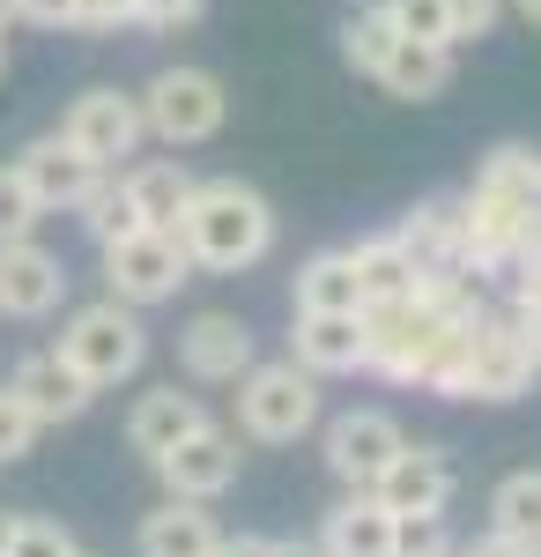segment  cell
Masks as SVG:
<instances>
[{
    "label": "cell",
    "mask_w": 541,
    "mask_h": 557,
    "mask_svg": "<svg viewBox=\"0 0 541 557\" xmlns=\"http://www.w3.org/2000/svg\"><path fill=\"white\" fill-rule=\"evenodd\" d=\"M0 75H8V45H0Z\"/></svg>",
    "instance_id": "obj_42"
},
{
    "label": "cell",
    "mask_w": 541,
    "mask_h": 557,
    "mask_svg": "<svg viewBox=\"0 0 541 557\" xmlns=\"http://www.w3.org/2000/svg\"><path fill=\"white\" fill-rule=\"evenodd\" d=\"M372 83L386 89V97H401V104H430V97H445V89H453V45L393 38V52L378 60Z\"/></svg>",
    "instance_id": "obj_17"
},
{
    "label": "cell",
    "mask_w": 541,
    "mask_h": 557,
    "mask_svg": "<svg viewBox=\"0 0 541 557\" xmlns=\"http://www.w3.org/2000/svg\"><path fill=\"white\" fill-rule=\"evenodd\" d=\"M349 268H356V283H364V305H393V298H416L423 290L416 260L401 253L393 231H386V238H356V246H349Z\"/></svg>",
    "instance_id": "obj_21"
},
{
    "label": "cell",
    "mask_w": 541,
    "mask_h": 557,
    "mask_svg": "<svg viewBox=\"0 0 541 557\" xmlns=\"http://www.w3.org/2000/svg\"><path fill=\"white\" fill-rule=\"evenodd\" d=\"M393 557H453L445 513H393Z\"/></svg>",
    "instance_id": "obj_27"
},
{
    "label": "cell",
    "mask_w": 541,
    "mask_h": 557,
    "mask_svg": "<svg viewBox=\"0 0 541 557\" xmlns=\"http://www.w3.org/2000/svg\"><path fill=\"white\" fill-rule=\"evenodd\" d=\"M8 23H15V8H8V0H0V30H8Z\"/></svg>",
    "instance_id": "obj_41"
},
{
    "label": "cell",
    "mask_w": 541,
    "mask_h": 557,
    "mask_svg": "<svg viewBox=\"0 0 541 557\" xmlns=\"http://www.w3.org/2000/svg\"><path fill=\"white\" fill-rule=\"evenodd\" d=\"M504 15V0H445V45H475L490 38Z\"/></svg>",
    "instance_id": "obj_31"
},
{
    "label": "cell",
    "mask_w": 541,
    "mask_h": 557,
    "mask_svg": "<svg viewBox=\"0 0 541 557\" xmlns=\"http://www.w3.org/2000/svg\"><path fill=\"white\" fill-rule=\"evenodd\" d=\"M297 312H364V283L349 268V246H327L297 268Z\"/></svg>",
    "instance_id": "obj_22"
},
{
    "label": "cell",
    "mask_w": 541,
    "mask_h": 557,
    "mask_svg": "<svg viewBox=\"0 0 541 557\" xmlns=\"http://www.w3.org/2000/svg\"><path fill=\"white\" fill-rule=\"evenodd\" d=\"M178 246L193 268H209V275H238L252 260H267L275 246V209H267V194L246 186V178H193V194H186V209H178Z\"/></svg>",
    "instance_id": "obj_1"
},
{
    "label": "cell",
    "mask_w": 541,
    "mask_h": 557,
    "mask_svg": "<svg viewBox=\"0 0 541 557\" xmlns=\"http://www.w3.org/2000/svg\"><path fill=\"white\" fill-rule=\"evenodd\" d=\"M386 23L401 38H423V45H445V0H378Z\"/></svg>",
    "instance_id": "obj_29"
},
{
    "label": "cell",
    "mask_w": 541,
    "mask_h": 557,
    "mask_svg": "<svg viewBox=\"0 0 541 557\" xmlns=\"http://www.w3.org/2000/svg\"><path fill=\"white\" fill-rule=\"evenodd\" d=\"M8 535H15V513H0V557H8Z\"/></svg>",
    "instance_id": "obj_39"
},
{
    "label": "cell",
    "mask_w": 541,
    "mask_h": 557,
    "mask_svg": "<svg viewBox=\"0 0 541 557\" xmlns=\"http://www.w3.org/2000/svg\"><path fill=\"white\" fill-rule=\"evenodd\" d=\"M453 483H460V469H453L445 446H401V454L372 475V498L386 513H445Z\"/></svg>",
    "instance_id": "obj_10"
},
{
    "label": "cell",
    "mask_w": 541,
    "mask_h": 557,
    "mask_svg": "<svg viewBox=\"0 0 541 557\" xmlns=\"http://www.w3.org/2000/svg\"><path fill=\"white\" fill-rule=\"evenodd\" d=\"M60 134L83 149L97 172H112L119 157H134L141 149V97H126V89H83L75 104H67V120H60Z\"/></svg>",
    "instance_id": "obj_7"
},
{
    "label": "cell",
    "mask_w": 541,
    "mask_h": 557,
    "mask_svg": "<svg viewBox=\"0 0 541 557\" xmlns=\"http://www.w3.org/2000/svg\"><path fill=\"white\" fill-rule=\"evenodd\" d=\"M534 343L519 327V312H482L475 327V364H467V401H519L534 386Z\"/></svg>",
    "instance_id": "obj_6"
},
{
    "label": "cell",
    "mask_w": 541,
    "mask_h": 557,
    "mask_svg": "<svg viewBox=\"0 0 541 557\" xmlns=\"http://www.w3.org/2000/svg\"><path fill=\"white\" fill-rule=\"evenodd\" d=\"M15 178L30 186V201H38L45 215H52V209H60V215L83 209L89 194L104 186V172L89 164V157L75 149V141H67V134H38V141H30V149L15 157Z\"/></svg>",
    "instance_id": "obj_8"
},
{
    "label": "cell",
    "mask_w": 541,
    "mask_h": 557,
    "mask_svg": "<svg viewBox=\"0 0 541 557\" xmlns=\"http://www.w3.org/2000/svg\"><path fill=\"white\" fill-rule=\"evenodd\" d=\"M201 424H209V409H201L193 394H178V386H156V394H141V401H134V417H126V446L156 461V454H171L186 431H201Z\"/></svg>",
    "instance_id": "obj_18"
},
{
    "label": "cell",
    "mask_w": 541,
    "mask_h": 557,
    "mask_svg": "<svg viewBox=\"0 0 541 557\" xmlns=\"http://www.w3.org/2000/svg\"><path fill=\"white\" fill-rule=\"evenodd\" d=\"M104 283L119 305H164L178 298V283H193V260L178 246V231H126L104 246Z\"/></svg>",
    "instance_id": "obj_5"
},
{
    "label": "cell",
    "mask_w": 541,
    "mask_h": 557,
    "mask_svg": "<svg viewBox=\"0 0 541 557\" xmlns=\"http://www.w3.org/2000/svg\"><path fill=\"white\" fill-rule=\"evenodd\" d=\"M230 120V97L209 67H164L156 83L141 89V127L171 141V149H193V141H215Z\"/></svg>",
    "instance_id": "obj_4"
},
{
    "label": "cell",
    "mask_w": 541,
    "mask_h": 557,
    "mask_svg": "<svg viewBox=\"0 0 541 557\" xmlns=\"http://www.w3.org/2000/svg\"><path fill=\"white\" fill-rule=\"evenodd\" d=\"M238 438L230 431H215V424H201V431H186L171 454H156V475H164V491L171 498H223L230 483H238Z\"/></svg>",
    "instance_id": "obj_9"
},
{
    "label": "cell",
    "mask_w": 541,
    "mask_h": 557,
    "mask_svg": "<svg viewBox=\"0 0 541 557\" xmlns=\"http://www.w3.org/2000/svg\"><path fill=\"white\" fill-rule=\"evenodd\" d=\"M215 557H275V543H267V535H223Z\"/></svg>",
    "instance_id": "obj_35"
},
{
    "label": "cell",
    "mask_w": 541,
    "mask_h": 557,
    "mask_svg": "<svg viewBox=\"0 0 541 557\" xmlns=\"http://www.w3.org/2000/svg\"><path fill=\"white\" fill-rule=\"evenodd\" d=\"M38 431L45 424L23 409V401H15V394H8V386H0V469H8V461H23V454L38 446Z\"/></svg>",
    "instance_id": "obj_32"
},
{
    "label": "cell",
    "mask_w": 541,
    "mask_h": 557,
    "mask_svg": "<svg viewBox=\"0 0 541 557\" xmlns=\"http://www.w3.org/2000/svg\"><path fill=\"white\" fill-rule=\"evenodd\" d=\"M60 357H67L89 386H119V380L141 372V357H149V327H141L134 305L97 298V305H83V312L60 327Z\"/></svg>",
    "instance_id": "obj_2"
},
{
    "label": "cell",
    "mask_w": 541,
    "mask_h": 557,
    "mask_svg": "<svg viewBox=\"0 0 541 557\" xmlns=\"http://www.w3.org/2000/svg\"><path fill=\"white\" fill-rule=\"evenodd\" d=\"M290 349H297L290 364H304L312 380L356 372V364H364V320H356V312H297Z\"/></svg>",
    "instance_id": "obj_16"
},
{
    "label": "cell",
    "mask_w": 541,
    "mask_h": 557,
    "mask_svg": "<svg viewBox=\"0 0 541 557\" xmlns=\"http://www.w3.org/2000/svg\"><path fill=\"white\" fill-rule=\"evenodd\" d=\"M215 543H223V528L201 498H171L141 520V557H215Z\"/></svg>",
    "instance_id": "obj_19"
},
{
    "label": "cell",
    "mask_w": 541,
    "mask_h": 557,
    "mask_svg": "<svg viewBox=\"0 0 541 557\" xmlns=\"http://www.w3.org/2000/svg\"><path fill=\"white\" fill-rule=\"evenodd\" d=\"M453 557H527V550H519L512 535H498V528H490L482 543H467V550H453Z\"/></svg>",
    "instance_id": "obj_36"
},
{
    "label": "cell",
    "mask_w": 541,
    "mask_h": 557,
    "mask_svg": "<svg viewBox=\"0 0 541 557\" xmlns=\"http://www.w3.org/2000/svg\"><path fill=\"white\" fill-rule=\"evenodd\" d=\"M238 424L260 446H290L319 424V380L304 364H246L238 380Z\"/></svg>",
    "instance_id": "obj_3"
},
{
    "label": "cell",
    "mask_w": 541,
    "mask_h": 557,
    "mask_svg": "<svg viewBox=\"0 0 541 557\" xmlns=\"http://www.w3.org/2000/svg\"><path fill=\"white\" fill-rule=\"evenodd\" d=\"M275 557H327L319 543H275Z\"/></svg>",
    "instance_id": "obj_38"
},
{
    "label": "cell",
    "mask_w": 541,
    "mask_h": 557,
    "mask_svg": "<svg viewBox=\"0 0 541 557\" xmlns=\"http://www.w3.org/2000/svg\"><path fill=\"white\" fill-rule=\"evenodd\" d=\"M319 550L327 557H393V513L378 506L372 491H356V498H341L319 528Z\"/></svg>",
    "instance_id": "obj_20"
},
{
    "label": "cell",
    "mask_w": 541,
    "mask_h": 557,
    "mask_svg": "<svg viewBox=\"0 0 541 557\" xmlns=\"http://www.w3.org/2000/svg\"><path fill=\"white\" fill-rule=\"evenodd\" d=\"M512 8H519V15H527V23H541V0H512Z\"/></svg>",
    "instance_id": "obj_40"
},
{
    "label": "cell",
    "mask_w": 541,
    "mask_h": 557,
    "mask_svg": "<svg viewBox=\"0 0 541 557\" xmlns=\"http://www.w3.org/2000/svg\"><path fill=\"white\" fill-rule=\"evenodd\" d=\"M8 557H75V535H67L60 520H23V513H15Z\"/></svg>",
    "instance_id": "obj_30"
},
{
    "label": "cell",
    "mask_w": 541,
    "mask_h": 557,
    "mask_svg": "<svg viewBox=\"0 0 541 557\" xmlns=\"http://www.w3.org/2000/svg\"><path fill=\"white\" fill-rule=\"evenodd\" d=\"M401 253L416 260L423 283H453L460 275V194H430L416 209L401 215Z\"/></svg>",
    "instance_id": "obj_15"
},
{
    "label": "cell",
    "mask_w": 541,
    "mask_h": 557,
    "mask_svg": "<svg viewBox=\"0 0 541 557\" xmlns=\"http://www.w3.org/2000/svg\"><path fill=\"white\" fill-rule=\"evenodd\" d=\"M209 15V0H134V30H193Z\"/></svg>",
    "instance_id": "obj_33"
},
{
    "label": "cell",
    "mask_w": 541,
    "mask_h": 557,
    "mask_svg": "<svg viewBox=\"0 0 541 557\" xmlns=\"http://www.w3.org/2000/svg\"><path fill=\"white\" fill-rule=\"evenodd\" d=\"M60 298H67L60 253H45L38 238L0 246V312L8 320H45V312H60Z\"/></svg>",
    "instance_id": "obj_14"
},
{
    "label": "cell",
    "mask_w": 541,
    "mask_h": 557,
    "mask_svg": "<svg viewBox=\"0 0 541 557\" xmlns=\"http://www.w3.org/2000/svg\"><path fill=\"white\" fill-rule=\"evenodd\" d=\"M527 557H541V550H527Z\"/></svg>",
    "instance_id": "obj_43"
},
{
    "label": "cell",
    "mask_w": 541,
    "mask_h": 557,
    "mask_svg": "<svg viewBox=\"0 0 541 557\" xmlns=\"http://www.w3.org/2000/svg\"><path fill=\"white\" fill-rule=\"evenodd\" d=\"M119 186H126V201H134V215H141V231H171L178 209H186V194H193V172L171 164V157H156V164L126 172Z\"/></svg>",
    "instance_id": "obj_23"
},
{
    "label": "cell",
    "mask_w": 541,
    "mask_h": 557,
    "mask_svg": "<svg viewBox=\"0 0 541 557\" xmlns=\"http://www.w3.org/2000/svg\"><path fill=\"white\" fill-rule=\"evenodd\" d=\"M408 438L401 424L386 417V409H349V417H334L327 424V469L349 483V491H372V475L401 454Z\"/></svg>",
    "instance_id": "obj_12"
},
{
    "label": "cell",
    "mask_w": 541,
    "mask_h": 557,
    "mask_svg": "<svg viewBox=\"0 0 541 557\" xmlns=\"http://www.w3.org/2000/svg\"><path fill=\"white\" fill-rule=\"evenodd\" d=\"M83 209H89L83 223H89V238H97V246H112V238H126V231H141V215H134V201H126V186H112V178L89 194Z\"/></svg>",
    "instance_id": "obj_26"
},
{
    "label": "cell",
    "mask_w": 541,
    "mask_h": 557,
    "mask_svg": "<svg viewBox=\"0 0 541 557\" xmlns=\"http://www.w3.org/2000/svg\"><path fill=\"white\" fill-rule=\"evenodd\" d=\"M178 364L201 386H238L246 364H252V327L238 312H193L178 327Z\"/></svg>",
    "instance_id": "obj_11"
},
{
    "label": "cell",
    "mask_w": 541,
    "mask_h": 557,
    "mask_svg": "<svg viewBox=\"0 0 541 557\" xmlns=\"http://www.w3.org/2000/svg\"><path fill=\"white\" fill-rule=\"evenodd\" d=\"M38 201H30V186L15 178V164H0V246H15V238H30L38 231Z\"/></svg>",
    "instance_id": "obj_28"
},
{
    "label": "cell",
    "mask_w": 541,
    "mask_h": 557,
    "mask_svg": "<svg viewBox=\"0 0 541 557\" xmlns=\"http://www.w3.org/2000/svg\"><path fill=\"white\" fill-rule=\"evenodd\" d=\"M75 557H83V550H75Z\"/></svg>",
    "instance_id": "obj_44"
},
{
    "label": "cell",
    "mask_w": 541,
    "mask_h": 557,
    "mask_svg": "<svg viewBox=\"0 0 541 557\" xmlns=\"http://www.w3.org/2000/svg\"><path fill=\"white\" fill-rule=\"evenodd\" d=\"M8 394L38 417V424H75L89 401H97V386L60 357V349H30L23 364H15V380H8Z\"/></svg>",
    "instance_id": "obj_13"
},
{
    "label": "cell",
    "mask_w": 541,
    "mask_h": 557,
    "mask_svg": "<svg viewBox=\"0 0 541 557\" xmlns=\"http://www.w3.org/2000/svg\"><path fill=\"white\" fill-rule=\"evenodd\" d=\"M23 23H45V30H75L83 23V0H8Z\"/></svg>",
    "instance_id": "obj_34"
},
{
    "label": "cell",
    "mask_w": 541,
    "mask_h": 557,
    "mask_svg": "<svg viewBox=\"0 0 541 557\" xmlns=\"http://www.w3.org/2000/svg\"><path fill=\"white\" fill-rule=\"evenodd\" d=\"M490 520L498 535H512L519 550H541V469H519L490 491Z\"/></svg>",
    "instance_id": "obj_24"
},
{
    "label": "cell",
    "mask_w": 541,
    "mask_h": 557,
    "mask_svg": "<svg viewBox=\"0 0 541 557\" xmlns=\"http://www.w3.org/2000/svg\"><path fill=\"white\" fill-rule=\"evenodd\" d=\"M519 327H527V343H534V364H541V305H527V312H519Z\"/></svg>",
    "instance_id": "obj_37"
},
{
    "label": "cell",
    "mask_w": 541,
    "mask_h": 557,
    "mask_svg": "<svg viewBox=\"0 0 541 557\" xmlns=\"http://www.w3.org/2000/svg\"><path fill=\"white\" fill-rule=\"evenodd\" d=\"M393 38H401V30H393V23H386V8H349V15H341V60H349V67H356V75H378V60H386V52H393Z\"/></svg>",
    "instance_id": "obj_25"
}]
</instances>
